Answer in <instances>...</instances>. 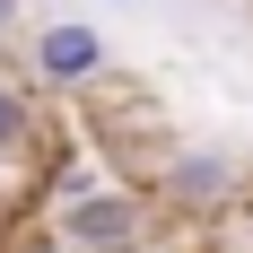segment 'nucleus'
Returning a JSON list of instances; mask_svg holds the SVG:
<instances>
[{
	"instance_id": "obj_1",
	"label": "nucleus",
	"mask_w": 253,
	"mask_h": 253,
	"mask_svg": "<svg viewBox=\"0 0 253 253\" xmlns=\"http://www.w3.org/2000/svg\"><path fill=\"white\" fill-rule=\"evenodd\" d=\"M61 245H79V253H140L149 245V201L87 183V192L61 201Z\"/></svg>"
},
{
	"instance_id": "obj_2",
	"label": "nucleus",
	"mask_w": 253,
	"mask_h": 253,
	"mask_svg": "<svg viewBox=\"0 0 253 253\" xmlns=\"http://www.w3.org/2000/svg\"><path fill=\"white\" fill-rule=\"evenodd\" d=\"M245 192V157L236 149H175L157 166V201L183 210V218H210V210H227Z\"/></svg>"
},
{
	"instance_id": "obj_3",
	"label": "nucleus",
	"mask_w": 253,
	"mask_h": 253,
	"mask_svg": "<svg viewBox=\"0 0 253 253\" xmlns=\"http://www.w3.org/2000/svg\"><path fill=\"white\" fill-rule=\"evenodd\" d=\"M35 79H44V87H96L105 79V35L87 18H52L44 35H35Z\"/></svg>"
},
{
	"instance_id": "obj_4",
	"label": "nucleus",
	"mask_w": 253,
	"mask_h": 253,
	"mask_svg": "<svg viewBox=\"0 0 253 253\" xmlns=\"http://www.w3.org/2000/svg\"><path fill=\"white\" fill-rule=\"evenodd\" d=\"M26 140H35V105L0 79V149H26Z\"/></svg>"
},
{
	"instance_id": "obj_5",
	"label": "nucleus",
	"mask_w": 253,
	"mask_h": 253,
	"mask_svg": "<svg viewBox=\"0 0 253 253\" xmlns=\"http://www.w3.org/2000/svg\"><path fill=\"white\" fill-rule=\"evenodd\" d=\"M18 9H26V0H0V35H9V26H18Z\"/></svg>"
}]
</instances>
